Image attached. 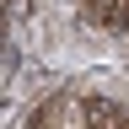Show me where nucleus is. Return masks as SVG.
Listing matches in <instances>:
<instances>
[{
  "instance_id": "f257e3e1",
  "label": "nucleus",
  "mask_w": 129,
  "mask_h": 129,
  "mask_svg": "<svg viewBox=\"0 0 129 129\" xmlns=\"http://www.w3.org/2000/svg\"><path fill=\"white\" fill-rule=\"evenodd\" d=\"M32 124H43V129H54V124H129V108L124 102H102V97H59V102H48L32 113Z\"/></svg>"
}]
</instances>
